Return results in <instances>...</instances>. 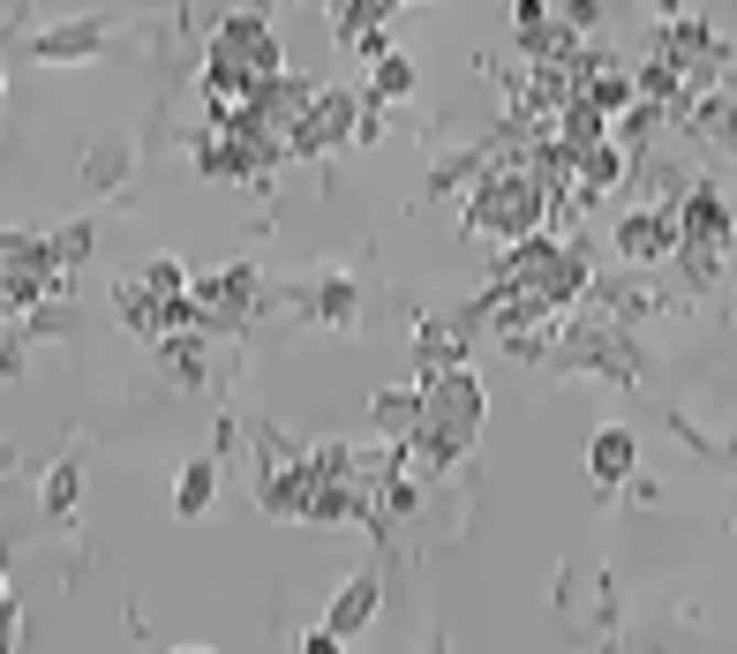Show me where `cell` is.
<instances>
[{
  "label": "cell",
  "mask_w": 737,
  "mask_h": 654,
  "mask_svg": "<svg viewBox=\"0 0 737 654\" xmlns=\"http://www.w3.org/2000/svg\"><path fill=\"white\" fill-rule=\"evenodd\" d=\"M204 497H212V467H188L181 475V512H204Z\"/></svg>",
  "instance_id": "3"
},
{
  "label": "cell",
  "mask_w": 737,
  "mask_h": 654,
  "mask_svg": "<svg viewBox=\"0 0 737 654\" xmlns=\"http://www.w3.org/2000/svg\"><path fill=\"white\" fill-rule=\"evenodd\" d=\"M369 617V587H354V595H339V610H332V632H354Z\"/></svg>",
  "instance_id": "2"
},
{
  "label": "cell",
  "mask_w": 737,
  "mask_h": 654,
  "mask_svg": "<svg viewBox=\"0 0 737 654\" xmlns=\"http://www.w3.org/2000/svg\"><path fill=\"white\" fill-rule=\"evenodd\" d=\"M625 467H632V436L603 429V436H595V475H625Z\"/></svg>",
  "instance_id": "1"
}]
</instances>
